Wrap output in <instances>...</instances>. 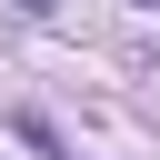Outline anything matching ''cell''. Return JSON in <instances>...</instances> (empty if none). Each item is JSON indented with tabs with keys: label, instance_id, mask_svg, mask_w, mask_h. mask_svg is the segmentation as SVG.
I'll return each mask as SVG.
<instances>
[{
	"label": "cell",
	"instance_id": "obj_1",
	"mask_svg": "<svg viewBox=\"0 0 160 160\" xmlns=\"http://www.w3.org/2000/svg\"><path fill=\"white\" fill-rule=\"evenodd\" d=\"M20 10H30V20H50V10H60V0H20Z\"/></svg>",
	"mask_w": 160,
	"mask_h": 160
},
{
	"label": "cell",
	"instance_id": "obj_2",
	"mask_svg": "<svg viewBox=\"0 0 160 160\" xmlns=\"http://www.w3.org/2000/svg\"><path fill=\"white\" fill-rule=\"evenodd\" d=\"M140 10H160V0H140Z\"/></svg>",
	"mask_w": 160,
	"mask_h": 160
}]
</instances>
